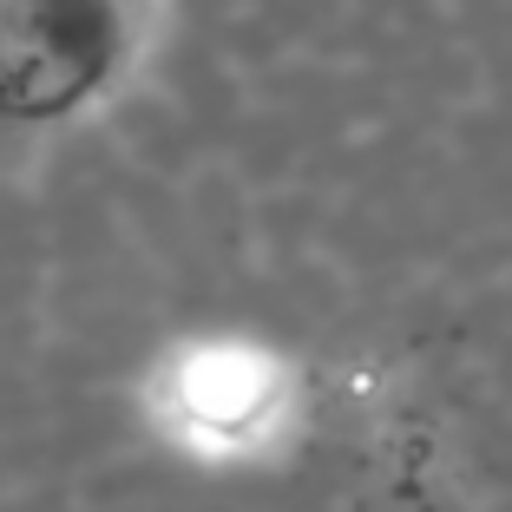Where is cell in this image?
I'll use <instances>...</instances> for the list:
<instances>
[{
    "mask_svg": "<svg viewBox=\"0 0 512 512\" xmlns=\"http://www.w3.org/2000/svg\"><path fill=\"white\" fill-rule=\"evenodd\" d=\"M0 119H46L40 73H33V60H27V40H20L7 0H0Z\"/></svg>",
    "mask_w": 512,
    "mask_h": 512,
    "instance_id": "7a4b0ae2",
    "label": "cell"
},
{
    "mask_svg": "<svg viewBox=\"0 0 512 512\" xmlns=\"http://www.w3.org/2000/svg\"><path fill=\"white\" fill-rule=\"evenodd\" d=\"M7 7H14V27L27 40L33 73H40L46 112L99 99L132 53L125 0H7Z\"/></svg>",
    "mask_w": 512,
    "mask_h": 512,
    "instance_id": "6da1fadb",
    "label": "cell"
}]
</instances>
